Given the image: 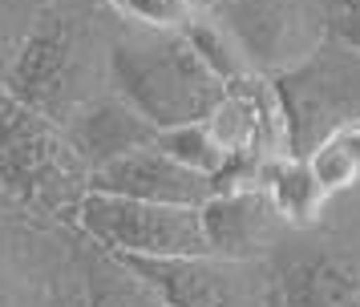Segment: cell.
Wrapping results in <instances>:
<instances>
[{"label": "cell", "instance_id": "9a60e30c", "mask_svg": "<svg viewBox=\"0 0 360 307\" xmlns=\"http://www.w3.org/2000/svg\"><path fill=\"white\" fill-rule=\"evenodd\" d=\"M259 182H263V190L271 194V202L283 210V218H288L295 230L320 223L324 210L332 207V198H336V194L316 178V170L308 166L304 154H288V158L267 162V166L259 170Z\"/></svg>", "mask_w": 360, "mask_h": 307}, {"label": "cell", "instance_id": "4fadbf2b", "mask_svg": "<svg viewBox=\"0 0 360 307\" xmlns=\"http://www.w3.org/2000/svg\"><path fill=\"white\" fill-rule=\"evenodd\" d=\"M69 133H73L77 150L85 154V162L94 170H101V166L142 150V145H154L162 138V126L154 117H146L122 89H114V93L98 97L89 110L77 113L69 122Z\"/></svg>", "mask_w": 360, "mask_h": 307}, {"label": "cell", "instance_id": "5b68a950", "mask_svg": "<svg viewBox=\"0 0 360 307\" xmlns=\"http://www.w3.org/2000/svg\"><path fill=\"white\" fill-rule=\"evenodd\" d=\"M283 307H360V190L336 194L320 223L276 255Z\"/></svg>", "mask_w": 360, "mask_h": 307}, {"label": "cell", "instance_id": "8fae6325", "mask_svg": "<svg viewBox=\"0 0 360 307\" xmlns=\"http://www.w3.org/2000/svg\"><path fill=\"white\" fill-rule=\"evenodd\" d=\"M202 223L211 251L235 259H276L295 230L283 218V210L271 202V194L263 190V182L219 186L202 207Z\"/></svg>", "mask_w": 360, "mask_h": 307}, {"label": "cell", "instance_id": "e0dca14e", "mask_svg": "<svg viewBox=\"0 0 360 307\" xmlns=\"http://www.w3.org/2000/svg\"><path fill=\"white\" fill-rule=\"evenodd\" d=\"M304 158H308L316 178H320L332 194L360 190V122L332 129L328 138H320V142L311 145Z\"/></svg>", "mask_w": 360, "mask_h": 307}, {"label": "cell", "instance_id": "ac0fdd59", "mask_svg": "<svg viewBox=\"0 0 360 307\" xmlns=\"http://www.w3.org/2000/svg\"><path fill=\"white\" fill-rule=\"evenodd\" d=\"M158 142H162L174 158H182L186 166H195V170H202V174H211V178H219L231 166L227 150H223V145H219V138L211 133L207 117L162 129V138H158Z\"/></svg>", "mask_w": 360, "mask_h": 307}, {"label": "cell", "instance_id": "7a4b0ae2", "mask_svg": "<svg viewBox=\"0 0 360 307\" xmlns=\"http://www.w3.org/2000/svg\"><path fill=\"white\" fill-rule=\"evenodd\" d=\"M0 170L13 202L65 223H77L94 190V166L77 150L69 126L8 85H0Z\"/></svg>", "mask_w": 360, "mask_h": 307}, {"label": "cell", "instance_id": "603a6c76", "mask_svg": "<svg viewBox=\"0 0 360 307\" xmlns=\"http://www.w3.org/2000/svg\"><path fill=\"white\" fill-rule=\"evenodd\" d=\"M0 198H4V170H0Z\"/></svg>", "mask_w": 360, "mask_h": 307}, {"label": "cell", "instance_id": "ffe728a7", "mask_svg": "<svg viewBox=\"0 0 360 307\" xmlns=\"http://www.w3.org/2000/svg\"><path fill=\"white\" fill-rule=\"evenodd\" d=\"M45 0H0V85L8 81Z\"/></svg>", "mask_w": 360, "mask_h": 307}, {"label": "cell", "instance_id": "44dd1931", "mask_svg": "<svg viewBox=\"0 0 360 307\" xmlns=\"http://www.w3.org/2000/svg\"><path fill=\"white\" fill-rule=\"evenodd\" d=\"M328 13H332V32L360 45V0H328Z\"/></svg>", "mask_w": 360, "mask_h": 307}, {"label": "cell", "instance_id": "7c38bea8", "mask_svg": "<svg viewBox=\"0 0 360 307\" xmlns=\"http://www.w3.org/2000/svg\"><path fill=\"white\" fill-rule=\"evenodd\" d=\"M94 190L150 198V202H179V207H207L211 194L219 190V182L195 166H186L182 158H174L162 142H154L94 170Z\"/></svg>", "mask_w": 360, "mask_h": 307}, {"label": "cell", "instance_id": "52a82bcc", "mask_svg": "<svg viewBox=\"0 0 360 307\" xmlns=\"http://www.w3.org/2000/svg\"><path fill=\"white\" fill-rule=\"evenodd\" d=\"M276 81L292 110L295 154H308L332 129L360 122V45L336 32Z\"/></svg>", "mask_w": 360, "mask_h": 307}, {"label": "cell", "instance_id": "2e32d148", "mask_svg": "<svg viewBox=\"0 0 360 307\" xmlns=\"http://www.w3.org/2000/svg\"><path fill=\"white\" fill-rule=\"evenodd\" d=\"M186 37L195 41V48L202 53V61L211 65L223 81H239V77L259 73V65H255V57H251V48L243 45V37L231 29L214 8H207V13L198 16L195 25L186 29Z\"/></svg>", "mask_w": 360, "mask_h": 307}, {"label": "cell", "instance_id": "277c9868", "mask_svg": "<svg viewBox=\"0 0 360 307\" xmlns=\"http://www.w3.org/2000/svg\"><path fill=\"white\" fill-rule=\"evenodd\" d=\"M117 89L170 129L207 117L227 81L202 61L186 29H142L126 20L117 41Z\"/></svg>", "mask_w": 360, "mask_h": 307}, {"label": "cell", "instance_id": "3957f363", "mask_svg": "<svg viewBox=\"0 0 360 307\" xmlns=\"http://www.w3.org/2000/svg\"><path fill=\"white\" fill-rule=\"evenodd\" d=\"M89 235L0 198V307H89Z\"/></svg>", "mask_w": 360, "mask_h": 307}, {"label": "cell", "instance_id": "ba28073f", "mask_svg": "<svg viewBox=\"0 0 360 307\" xmlns=\"http://www.w3.org/2000/svg\"><path fill=\"white\" fill-rule=\"evenodd\" d=\"M179 307H283L276 259H235L198 251L179 259H138Z\"/></svg>", "mask_w": 360, "mask_h": 307}, {"label": "cell", "instance_id": "30bf717a", "mask_svg": "<svg viewBox=\"0 0 360 307\" xmlns=\"http://www.w3.org/2000/svg\"><path fill=\"white\" fill-rule=\"evenodd\" d=\"M214 13L243 37L267 77H283L332 37L328 0H223Z\"/></svg>", "mask_w": 360, "mask_h": 307}, {"label": "cell", "instance_id": "9c48e42d", "mask_svg": "<svg viewBox=\"0 0 360 307\" xmlns=\"http://www.w3.org/2000/svg\"><path fill=\"white\" fill-rule=\"evenodd\" d=\"M207 126L227 150L231 166L263 170L267 162L295 154V129L288 97L276 77L251 73V77L227 81L223 97L207 113Z\"/></svg>", "mask_w": 360, "mask_h": 307}, {"label": "cell", "instance_id": "7402d4cb", "mask_svg": "<svg viewBox=\"0 0 360 307\" xmlns=\"http://www.w3.org/2000/svg\"><path fill=\"white\" fill-rule=\"evenodd\" d=\"M198 4H202V8H219V4H223V0H198Z\"/></svg>", "mask_w": 360, "mask_h": 307}, {"label": "cell", "instance_id": "6da1fadb", "mask_svg": "<svg viewBox=\"0 0 360 307\" xmlns=\"http://www.w3.org/2000/svg\"><path fill=\"white\" fill-rule=\"evenodd\" d=\"M122 25L110 0H45L4 85L69 126L117 89Z\"/></svg>", "mask_w": 360, "mask_h": 307}, {"label": "cell", "instance_id": "8992f818", "mask_svg": "<svg viewBox=\"0 0 360 307\" xmlns=\"http://www.w3.org/2000/svg\"><path fill=\"white\" fill-rule=\"evenodd\" d=\"M77 226L94 242L130 259H179L211 251L202 207L89 190L82 214H77Z\"/></svg>", "mask_w": 360, "mask_h": 307}, {"label": "cell", "instance_id": "5bb4252c", "mask_svg": "<svg viewBox=\"0 0 360 307\" xmlns=\"http://www.w3.org/2000/svg\"><path fill=\"white\" fill-rule=\"evenodd\" d=\"M89 307H179L166 287L130 255L89 242Z\"/></svg>", "mask_w": 360, "mask_h": 307}, {"label": "cell", "instance_id": "d6986e66", "mask_svg": "<svg viewBox=\"0 0 360 307\" xmlns=\"http://www.w3.org/2000/svg\"><path fill=\"white\" fill-rule=\"evenodd\" d=\"M110 8L142 29H191L207 13L198 0H110Z\"/></svg>", "mask_w": 360, "mask_h": 307}]
</instances>
